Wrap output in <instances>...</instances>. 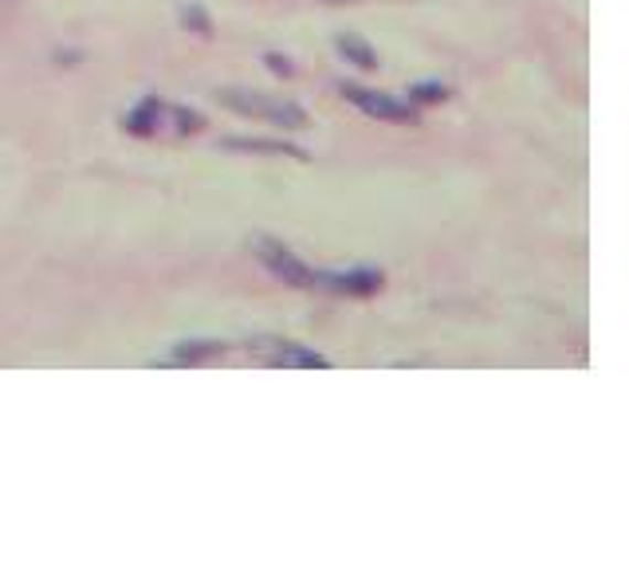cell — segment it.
Returning a JSON list of instances; mask_svg holds the SVG:
<instances>
[{
    "label": "cell",
    "instance_id": "obj_1",
    "mask_svg": "<svg viewBox=\"0 0 629 566\" xmlns=\"http://www.w3.org/2000/svg\"><path fill=\"white\" fill-rule=\"evenodd\" d=\"M216 99L225 103L228 110H236V115L268 118V122L284 126V130H303L307 126V110L288 99H271V95H256V90H241V87L216 90Z\"/></svg>",
    "mask_w": 629,
    "mask_h": 566
},
{
    "label": "cell",
    "instance_id": "obj_2",
    "mask_svg": "<svg viewBox=\"0 0 629 566\" xmlns=\"http://www.w3.org/2000/svg\"><path fill=\"white\" fill-rule=\"evenodd\" d=\"M252 248H256V260H260L264 268L279 279V284H288V288H311V284H314V271L299 260L296 252L284 248V244L271 241V236H256V241H252Z\"/></svg>",
    "mask_w": 629,
    "mask_h": 566
},
{
    "label": "cell",
    "instance_id": "obj_3",
    "mask_svg": "<svg viewBox=\"0 0 629 566\" xmlns=\"http://www.w3.org/2000/svg\"><path fill=\"white\" fill-rule=\"evenodd\" d=\"M252 359L268 362V366H284V370H327L331 362L323 359L311 346H299V342H284V339H260L248 346Z\"/></svg>",
    "mask_w": 629,
    "mask_h": 566
},
{
    "label": "cell",
    "instance_id": "obj_4",
    "mask_svg": "<svg viewBox=\"0 0 629 566\" xmlns=\"http://www.w3.org/2000/svg\"><path fill=\"white\" fill-rule=\"evenodd\" d=\"M339 90H342V99L354 103L362 115L377 118V122H405V126L417 122L414 103H397V99H390V95H377V90L354 87V83H339Z\"/></svg>",
    "mask_w": 629,
    "mask_h": 566
},
{
    "label": "cell",
    "instance_id": "obj_5",
    "mask_svg": "<svg viewBox=\"0 0 629 566\" xmlns=\"http://www.w3.org/2000/svg\"><path fill=\"white\" fill-rule=\"evenodd\" d=\"M382 271H370V268H354V271H314V284L311 288L319 291H334V296H351V299H370L382 291Z\"/></svg>",
    "mask_w": 629,
    "mask_h": 566
},
{
    "label": "cell",
    "instance_id": "obj_6",
    "mask_svg": "<svg viewBox=\"0 0 629 566\" xmlns=\"http://www.w3.org/2000/svg\"><path fill=\"white\" fill-rule=\"evenodd\" d=\"M166 126V103L162 99H142L130 115H122V130L135 138H153Z\"/></svg>",
    "mask_w": 629,
    "mask_h": 566
},
{
    "label": "cell",
    "instance_id": "obj_7",
    "mask_svg": "<svg viewBox=\"0 0 629 566\" xmlns=\"http://www.w3.org/2000/svg\"><path fill=\"white\" fill-rule=\"evenodd\" d=\"M225 359V342L216 339H193V342H178L170 351V359H162L166 366H201V362H216Z\"/></svg>",
    "mask_w": 629,
    "mask_h": 566
},
{
    "label": "cell",
    "instance_id": "obj_8",
    "mask_svg": "<svg viewBox=\"0 0 629 566\" xmlns=\"http://www.w3.org/2000/svg\"><path fill=\"white\" fill-rule=\"evenodd\" d=\"M225 150H241V153H276V158H299L307 162V150L291 142H276V138H225Z\"/></svg>",
    "mask_w": 629,
    "mask_h": 566
},
{
    "label": "cell",
    "instance_id": "obj_9",
    "mask_svg": "<svg viewBox=\"0 0 629 566\" xmlns=\"http://www.w3.org/2000/svg\"><path fill=\"white\" fill-rule=\"evenodd\" d=\"M339 52H342V60L354 63V67H362V72H374L377 67V52L359 36H339Z\"/></svg>",
    "mask_w": 629,
    "mask_h": 566
},
{
    "label": "cell",
    "instance_id": "obj_10",
    "mask_svg": "<svg viewBox=\"0 0 629 566\" xmlns=\"http://www.w3.org/2000/svg\"><path fill=\"white\" fill-rule=\"evenodd\" d=\"M181 24L193 32V36H201V40H209L213 36V20H209V12L201 9V4H185L181 9Z\"/></svg>",
    "mask_w": 629,
    "mask_h": 566
},
{
    "label": "cell",
    "instance_id": "obj_11",
    "mask_svg": "<svg viewBox=\"0 0 629 566\" xmlns=\"http://www.w3.org/2000/svg\"><path fill=\"white\" fill-rule=\"evenodd\" d=\"M166 118L173 122L178 135H198L201 126H205V118H201L198 110H185V107H166Z\"/></svg>",
    "mask_w": 629,
    "mask_h": 566
},
{
    "label": "cell",
    "instance_id": "obj_12",
    "mask_svg": "<svg viewBox=\"0 0 629 566\" xmlns=\"http://www.w3.org/2000/svg\"><path fill=\"white\" fill-rule=\"evenodd\" d=\"M445 99H449V87H445V83H417V87H409V103H422V107L445 103Z\"/></svg>",
    "mask_w": 629,
    "mask_h": 566
},
{
    "label": "cell",
    "instance_id": "obj_13",
    "mask_svg": "<svg viewBox=\"0 0 629 566\" xmlns=\"http://www.w3.org/2000/svg\"><path fill=\"white\" fill-rule=\"evenodd\" d=\"M264 63H268V72L284 75V79H291V75H296V67H291V60H288V55H276V52H268V55H264Z\"/></svg>",
    "mask_w": 629,
    "mask_h": 566
},
{
    "label": "cell",
    "instance_id": "obj_14",
    "mask_svg": "<svg viewBox=\"0 0 629 566\" xmlns=\"http://www.w3.org/2000/svg\"><path fill=\"white\" fill-rule=\"evenodd\" d=\"M327 4H351V0H327Z\"/></svg>",
    "mask_w": 629,
    "mask_h": 566
}]
</instances>
